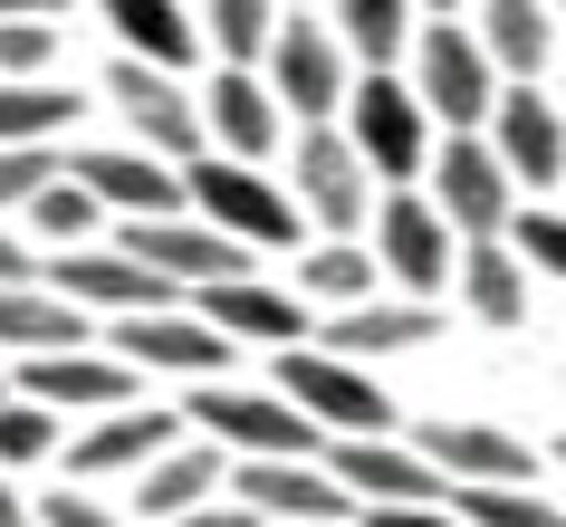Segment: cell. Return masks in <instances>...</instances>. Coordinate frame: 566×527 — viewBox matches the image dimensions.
I'll return each instance as SVG.
<instances>
[{
    "label": "cell",
    "instance_id": "1",
    "mask_svg": "<svg viewBox=\"0 0 566 527\" xmlns=\"http://www.w3.org/2000/svg\"><path fill=\"white\" fill-rule=\"evenodd\" d=\"M279 403L307 412V422L336 432V441H385L394 432V393L365 375V365L327 355V346H279Z\"/></svg>",
    "mask_w": 566,
    "mask_h": 527
},
{
    "label": "cell",
    "instance_id": "2",
    "mask_svg": "<svg viewBox=\"0 0 566 527\" xmlns=\"http://www.w3.org/2000/svg\"><path fill=\"white\" fill-rule=\"evenodd\" d=\"M182 202H192V221H211L240 250H289L298 240V202L260 164H231V154H192L182 164Z\"/></svg>",
    "mask_w": 566,
    "mask_h": 527
},
{
    "label": "cell",
    "instance_id": "3",
    "mask_svg": "<svg viewBox=\"0 0 566 527\" xmlns=\"http://www.w3.org/2000/svg\"><path fill=\"white\" fill-rule=\"evenodd\" d=\"M346 145L375 182H413L432 164V116H422V96L403 77H375L365 67V87H346Z\"/></svg>",
    "mask_w": 566,
    "mask_h": 527
},
{
    "label": "cell",
    "instance_id": "4",
    "mask_svg": "<svg viewBox=\"0 0 566 527\" xmlns=\"http://www.w3.org/2000/svg\"><path fill=\"white\" fill-rule=\"evenodd\" d=\"M192 422L211 432V451H240V461H317V422L289 412L279 393H231V383H192Z\"/></svg>",
    "mask_w": 566,
    "mask_h": 527
},
{
    "label": "cell",
    "instance_id": "5",
    "mask_svg": "<svg viewBox=\"0 0 566 527\" xmlns=\"http://www.w3.org/2000/svg\"><path fill=\"white\" fill-rule=\"evenodd\" d=\"M413 96L422 116H442L451 135H471V125H490V96H500V67L480 59L471 30H413Z\"/></svg>",
    "mask_w": 566,
    "mask_h": 527
},
{
    "label": "cell",
    "instance_id": "6",
    "mask_svg": "<svg viewBox=\"0 0 566 527\" xmlns=\"http://www.w3.org/2000/svg\"><path fill=\"white\" fill-rule=\"evenodd\" d=\"M125 260H145L154 278H174V288H231V278H250V250L240 240H221L211 221H125V240H116Z\"/></svg>",
    "mask_w": 566,
    "mask_h": 527
},
{
    "label": "cell",
    "instance_id": "7",
    "mask_svg": "<svg viewBox=\"0 0 566 527\" xmlns=\"http://www.w3.org/2000/svg\"><path fill=\"white\" fill-rule=\"evenodd\" d=\"M67 182L87 192L96 211H125V221H174L182 211V173L145 145H96V154H67Z\"/></svg>",
    "mask_w": 566,
    "mask_h": 527
},
{
    "label": "cell",
    "instance_id": "8",
    "mask_svg": "<svg viewBox=\"0 0 566 527\" xmlns=\"http://www.w3.org/2000/svg\"><path fill=\"white\" fill-rule=\"evenodd\" d=\"M231 498L260 527H346V518H356V498L336 489L317 461H240L231 470Z\"/></svg>",
    "mask_w": 566,
    "mask_h": 527
},
{
    "label": "cell",
    "instance_id": "9",
    "mask_svg": "<svg viewBox=\"0 0 566 527\" xmlns=\"http://www.w3.org/2000/svg\"><path fill=\"white\" fill-rule=\"evenodd\" d=\"M375 268H385L403 297H422V307H432V297L451 288V221L422 202V192H394L385 221H375Z\"/></svg>",
    "mask_w": 566,
    "mask_h": 527
},
{
    "label": "cell",
    "instance_id": "10",
    "mask_svg": "<svg viewBox=\"0 0 566 527\" xmlns=\"http://www.w3.org/2000/svg\"><path fill=\"white\" fill-rule=\"evenodd\" d=\"M269 96L298 106V125H327L336 106H346V49H336V30L279 20V30H269Z\"/></svg>",
    "mask_w": 566,
    "mask_h": 527
},
{
    "label": "cell",
    "instance_id": "11",
    "mask_svg": "<svg viewBox=\"0 0 566 527\" xmlns=\"http://www.w3.org/2000/svg\"><path fill=\"white\" fill-rule=\"evenodd\" d=\"M327 479L356 508H442V470L422 461V451H394V441H336Z\"/></svg>",
    "mask_w": 566,
    "mask_h": 527
},
{
    "label": "cell",
    "instance_id": "12",
    "mask_svg": "<svg viewBox=\"0 0 566 527\" xmlns=\"http://www.w3.org/2000/svg\"><path fill=\"white\" fill-rule=\"evenodd\" d=\"M106 336H116V365H154V375H192V383H211L221 365H231V336H211V326L192 317V307L116 317Z\"/></svg>",
    "mask_w": 566,
    "mask_h": 527
},
{
    "label": "cell",
    "instance_id": "13",
    "mask_svg": "<svg viewBox=\"0 0 566 527\" xmlns=\"http://www.w3.org/2000/svg\"><path fill=\"white\" fill-rule=\"evenodd\" d=\"M49 297L67 307H116V317H154V307H174V278H154L145 260H125V250H67L49 260Z\"/></svg>",
    "mask_w": 566,
    "mask_h": 527
},
{
    "label": "cell",
    "instance_id": "14",
    "mask_svg": "<svg viewBox=\"0 0 566 527\" xmlns=\"http://www.w3.org/2000/svg\"><path fill=\"white\" fill-rule=\"evenodd\" d=\"M106 96H116L125 116H135V135H145V154H164V164H192V154H211L202 145V106L164 77V67H145V59H116V77H106Z\"/></svg>",
    "mask_w": 566,
    "mask_h": 527
},
{
    "label": "cell",
    "instance_id": "15",
    "mask_svg": "<svg viewBox=\"0 0 566 527\" xmlns=\"http://www.w3.org/2000/svg\"><path fill=\"white\" fill-rule=\"evenodd\" d=\"M432 182H442V202H432V211H442L461 240H500V231H509V211H518V202H509L500 154L480 145V135H451L442 164H432Z\"/></svg>",
    "mask_w": 566,
    "mask_h": 527
},
{
    "label": "cell",
    "instance_id": "16",
    "mask_svg": "<svg viewBox=\"0 0 566 527\" xmlns=\"http://www.w3.org/2000/svg\"><path fill=\"white\" fill-rule=\"evenodd\" d=\"M490 154L509 182H557L566 173V106H547L537 87H500L490 96Z\"/></svg>",
    "mask_w": 566,
    "mask_h": 527
},
{
    "label": "cell",
    "instance_id": "17",
    "mask_svg": "<svg viewBox=\"0 0 566 527\" xmlns=\"http://www.w3.org/2000/svg\"><path fill=\"white\" fill-rule=\"evenodd\" d=\"M422 461L442 470V479H461V489H528L537 479V451L518 432H500V422H432Z\"/></svg>",
    "mask_w": 566,
    "mask_h": 527
},
{
    "label": "cell",
    "instance_id": "18",
    "mask_svg": "<svg viewBox=\"0 0 566 527\" xmlns=\"http://www.w3.org/2000/svg\"><path fill=\"white\" fill-rule=\"evenodd\" d=\"M365 182H375V173L356 164V145H346L336 125H307V135H298V211H307V221H327V231L346 240L365 221V202H375Z\"/></svg>",
    "mask_w": 566,
    "mask_h": 527
},
{
    "label": "cell",
    "instance_id": "19",
    "mask_svg": "<svg viewBox=\"0 0 566 527\" xmlns=\"http://www.w3.org/2000/svg\"><path fill=\"white\" fill-rule=\"evenodd\" d=\"M20 403H39V412H116V403H135V365H116V355H87V346L30 355Z\"/></svg>",
    "mask_w": 566,
    "mask_h": 527
},
{
    "label": "cell",
    "instance_id": "20",
    "mask_svg": "<svg viewBox=\"0 0 566 527\" xmlns=\"http://www.w3.org/2000/svg\"><path fill=\"white\" fill-rule=\"evenodd\" d=\"M231 489V470H221V451L211 441H164L145 470H135V508H145V527L182 518V508H202V498Z\"/></svg>",
    "mask_w": 566,
    "mask_h": 527
},
{
    "label": "cell",
    "instance_id": "21",
    "mask_svg": "<svg viewBox=\"0 0 566 527\" xmlns=\"http://www.w3.org/2000/svg\"><path fill=\"white\" fill-rule=\"evenodd\" d=\"M442 336V307H422V297H356V307H336L327 317V355H403V346H432Z\"/></svg>",
    "mask_w": 566,
    "mask_h": 527
},
{
    "label": "cell",
    "instance_id": "22",
    "mask_svg": "<svg viewBox=\"0 0 566 527\" xmlns=\"http://www.w3.org/2000/svg\"><path fill=\"white\" fill-rule=\"evenodd\" d=\"M202 145H221L231 164H260L279 145V96L250 77V67H221V87L202 96Z\"/></svg>",
    "mask_w": 566,
    "mask_h": 527
},
{
    "label": "cell",
    "instance_id": "23",
    "mask_svg": "<svg viewBox=\"0 0 566 527\" xmlns=\"http://www.w3.org/2000/svg\"><path fill=\"white\" fill-rule=\"evenodd\" d=\"M547 20H557L547 0H480V59L509 67L518 87H537V67L557 59V30Z\"/></svg>",
    "mask_w": 566,
    "mask_h": 527
},
{
    "label": "cell",
    "instance_id": "24",
    "mask_svg": "<svg viewBox=\"0 0 566 527\" xmlns=\"http://www.w3.org/2000/svg\"><path fill=\"white\" fill-rule=\"evenodd\" d=\"M192 317L211 326V336H269V346H298L307 336V317H298V297H279V288H260V278H231V288H202V307Z\"/></svg>",
    "mask_w": 566,
    "mask_h": 527
},
{
    "label": "cell",
    "instance_id": "25",
    "mask_svg": "<svg viewBox=\"0 0 566 527\" xmlns=\"http://www.w3.org/2000/svg\"><path fill=\"white\" fill-rule=\"evenodd\" d=\"M174 422H182V412H154V403L135 412V403H116L87 441H77V451H67V461H77V479H116V470H145L154 451L174 441Z\"/></svg>",
    "mask_w": 566,
    "mask_h": 527
},
{
    "label": "cell",
    "instance_id": "26",
    "mask_svg": "<svg viewBox=\"0 0 566 527\" xmlns=\"http://www.w3.org/2000/svg\"><path fill=\"white\" fill-rule=\"evenodd\" d=\"M451 268H461V307H471L480 326H518V317H528V268L509 260L500 240H471Z\"/></svg>",
    "mask_w": 566,
    "mask_h": 527
},
{
    "label": "cell",
    "instance_id": "27",
    "mask_svg": "<svg viewBox=\"0 0 566 527\" xmlns=\"http://www.w3.org/2000/svg\"><path fill=\"white\" fill-rule=\"evenodd\" d=\"M106 20H116V39H125V59H145V67H164L174 77L192 49H202V30L182 20L174 0H106Z\"/></svg>",
    "mask_w": 566,
    "mask_h": 527
},
{
    "label": "cell",
    "instance_id": "28",
    "mask_svg": "<svg viewBox=\"0 0 566 527\" xmlns=\"http://www.w3.org/2000/svg\"><path fill=\"white\" fill-rule=\"evenodd\" d=\"M0 346L67 355V346H87V317H77L67 297H49V288H0Z\"/></svg>",
    "mask_w": 566,
    "mask_h": 527
},
{
    "label": "cell",
    "instance_id": "29",
    "mask_svg": "<svg viewBox=\"0 0 566 527\" xmlns=\"http://www.w3.org/2000/svg\"><path fill=\"white\" fill-rule=\"evenodd\" d=\"M77 96L67 87H39V77H0V145H59Z\"/></svg>",
    "mask_w": 566,
    "mask_h": 527
},
{
    "label": "cell",
    "instance_id": "30",
    "mask_svg": "<svg viewBox=\"0 0 566 527\" xmlns=\"http://www.w3.org/2000/svg\"><path fill=\"white\" fill-rule=\"evenodd\" d=\"M336 30H346V49H356L375 77H385V67L413 49V20H403V0H336Z\"/></svg>",
    "mask_w": 566,
    "mask_h": 527
},
{
    "label": "cell",
    "instance_id": "31",
    "mask_svg": "<svg viewBox=\"0 0 566 527\" xmlns=\"http://www.w3.org/2000/svg\"><path fill=\"white\" fill-rule=\"evenodd\" d=\"M442 498H451V518H461V527H566L537 489H461V479H451Z\"/></svg>",
    "mask_w": 566,
    "mask_h": 527
},
{
    "label": "cell",
    "instance_id": "32",
    "mask_svg": "<svg viewBox=\"0 0 566 527\" xmlns=\"http://www.w3.org/2000/svg\"><path fill=\"white\" fill-rule=\"evenodd\" d=\"M298 288L356 307V297H375V260H365L356 240H327V250H307V260H298Z\"/></svg>",
    "mask_w": 566,
    "mask_h": 527
},
{
    "label": "cell",
    "instance_id": "33",
    "mask_svg": "<svg viewBox=\"0 0 566 527\" xmlns=\"http://www.w3.org/2000/svg\"><path fill=\"white\" fill-rule=\"evenodd\" d=\"M269 30H279V0H211V49H221V67L269 59Z\"/></svg>",
    "mask_w": 566,
    "mask_h": 527
},
{
    "label": "cell",
    "instance_id": "34",
    "mask_svg": "<svg viewBox=\"0 0 566 527\" xmlns=\"http://www.w3.org/2000/svg\"><path fill=\"white\" fill-rule=\"evenodd\" d=\"M30 211H39V231L59 240V250H77V240L96 231V202H87V192H77L67 173H49V182H39V192H30Z\"/></svg>",
    "mask_w": 566,
    "mask_h": 527
},
{
    "label": "cell",
    "instance_id": "35",
    "mask_svg": "<svg viewBox=\"0 0 566 527\" xmlns=\"http://www.w3.org/2000/svg\"><path fill=\"white\" fill-rule=\"evenodd\" d=\"M49 441H59V412H39V403H20V393H0V470L49 461Z\"/></svg>",
    "mask_w": 566,
    "mask_h": 527
},
{
    "label": "cell",
    "instance_id": "36",
    "mask_svg": "<svg viewBox=\"0 0 566 527\" xmlns=\"http://www.w3.org/2000/svg\"><path fill=\"white\" fill-rule=\"evenodd\" d=\"M59 59V20H0V77H39Z\"/></svg>",
    "mask_w": 566,
    "mask_h": 527
},
{
    "label": "cell",
    "instance_id": "37",
    "mask_svg": "<svg viewBox=\"0 0 566 527\" xmlns=\"http://www.w3.org/2000/svg\"><path fill=\"white\" fill-rule=\"evenodd\" d=\"M49 173H59V154H49V145H0V211H10V202H30Z\"/></svg>",
    "mask_w": 566,
    "mask_h": 527
},
{
    "label": "cell",
    "instance_id": "38",
    "mask_svg": "<svg viewBox=\"0 0 566 527\" xmlns=\"http://www.w3.org/2000/svg\"><path fill=\"white\" fill-rule=\"evenodd\" d=\"M509 231H518L509 260H537V268H557V278H566V221H557V211H528V221L509 211Z\"/></svg>",
    "mask_w": 566,
    "mask_h": 527
},
{
    "label": "cell",
    "instance_id": "39",
    "mask_svg": "<svg viewBox=\"0 0 566 527\" xmlns=\"http://www.w3.org/2000/svg\"><path fill=\"white\" fill-rule=\"evenodd\" d=\"M39 527H125L116 508H96L87 489H49V508H39Z\"/></svg>",
    "mask_w": 566,
    "mask_h": 527
},
{
    "label": "cell",
    "instance_id": "40",
    "mask_svg": "<svg viewBox=\"0 0 566 527\" xmlns=\"http://www.w3.org/2000/svg\"><path fill=\"white\" fill-rule=\"evenodd\" d=\"M164 527H260L240 498H202V508H182V518H164Z\"/></svg>",
    "mask_w": 566,
    "mask_h": 527
},
{
    "label": "cell",
    "instance_id": "41",
    "mask_svg": "<svg viewBox=\"0 0 566 527\" xmlns=\"http://www.w3.org/2000/svg\"><path fill=\"white\" fill-rule=\"evenodd\" d=\"M365 527H461L451 508H365Z\"/></svg>",
    "mask_w": 566,
    "mask_h": 527
},
{
    "label": "cell",
    "instance_id": "42",
    "mask_svg": "<svg viewBox=\"0 0 566 527\" xmlns=\"http://www.w3.org/2000/svg\"><path fill=\"white\" fill-rule=\"evenodd\" d=\"M30 268H39V260H30L10 231H0V288H30Z\"/></svg>",
    "mask_w": 566,
    "mask_h": 527
},
{
    "label": "cell",
    "instance_id": "43",
    "mask_svg": "<svg viewBox=\"0 0 566 527\" xmlns=\"http://www.w3.org/2000/svg\"><path fill=\"white\" fill-rule=\"evenodd\" d=\"M67 0H0V20H59Z\"/></svg>",
    "mask_w": 566,
    "mask_h": 527
},
{
    "label": "cell",
    "instance_id": "44",
    "mask_svg": "<svg viewBox=\"0 0 566 527\" xmlns=\"http://www.w3.org/2000/svg\"><path fill=\"white\" fill-rule=\"evenodd\" d=\"M0 527H30V508H20V489L0 479Z\"/></svg>",
    "mask_w": 566,
    "mask_h": 527
},
{
    "label": "cell",
    "instance_id": "45",
    "mask_svg": "<svg viewBox=\"0 0 566 527\" xmlns=\"http://www.w3.org/2000/svg\"><path fill=\"white\" fill-rule=\"evenodd\" d=\"M432 10H451V0H432Z\"/></svg>",
    "mask_w": 566,
    "mask_h": 527
},
{
    "label": "cell",
    "instance_id": "46",
    "mask_svg": "<svg viewBox=\"0 0 566 527\" xmlns=\"http://www.w3.org/2000/svg\"><path fill=\"white\" fill-rule=\"evenodd\" d=\"M547 10H566V0H547Z\"/></svg>",
    "mask_w": 566,
    "mask_h": 527
},
{
    "label": "cell",
    "instance_id": "47",
    "mask_svg": "<svg viewBox=\"0 0 566 527\" xmlns=\"http://www.w3.org/2000/svg\"><path fill=\"white\" fill-rule=\"evenodd\" d=\"M0 393H10V383H0Z\"/></svg>",
    "mask_w": 566,
    "mask_h": 527
},
{
    "label": "cell",
    "instance_id": "48",
    "mask_svg": "<svg viewBox=\"0 0 566 527\" xmlns=\"http://www.w3.org/2000/svg\"><path fill=\"white\" fill-rule=\"evenodd\" d=\"M557 451H566V441H557Z\"/></svg>",
    "mask_w": 566,
    "mask_h": 527
}]
</instances>
